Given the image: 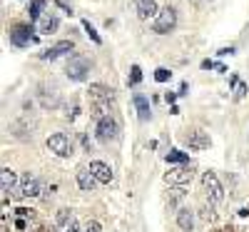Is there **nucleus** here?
I'll return each mask as SVG.
<instances>
[{
    "instance_id": "obj_19",
    "label": "nucleus",
    "mask_w": 249,
    "mask_h": 232,
    "mask_svg": "<svg viewBox=\"0 0 249 232\" xmlns=\"http://www.w3.org/2000/svg\"><path fill=\"white\" fill-rule=\"evenodd\" d=\"M57 25H60V20H57L55 15H45V18L37 23V33H45V35H48V33H55Z\"/></svg>"
},
{
    "instance_id": "obj_1",
    "label": "nucleus",
    "mask_w": 249,
    "mask_h": 232,
    "mask_svg": "<svg viewBox=\"0 0 249 232\" xmlns=\"http://www.w3.org/2000/svg\"><path fill=\"white\" fill-rule=\"evenodd\" d=\"M90 102H92V115L95 117H105V113H110L112 102H115V93L112 88H105V85H90Z\"/></svg>"
},
{
    "instance_id": "obj_17",
    "label": "nucleus",
    "mask_w": 249,
    "mask_h": 232,
    "mask_svg": "<svg viewBox=\"0 0 249 232\" xmlns=\"http://www.w3.org/2000/svg\"><path fill=\"white\" fill-rule=\"evenodd\" d=\"M177 225H179V230H184V232H192V227H195V215H192L187 207L177 210Z\"/></svg>"
},
{
    "instance_id": "obj_14",
    "label": "nucleus",
    "mask_w": 249,
    "mask_h": 232,
    "mask_svg": "<svg viewBox=\"0 0 249 232\" xmlns=\"http://www.w3.org/2000/svg\"><path fill=\"white\" fill-rule=\"evenodd\" d=\"M90 173L97 177V182H110V180H112V170H110V165H105L102 160L90 162Z\"/></svg>"
},
{
    "instance_id": "obj_6",
    "label": "nucleus",
    "mask_w": 249,
    "mask_h": 232,
    "mask_svg": "<svg viewBox=\"0 0 249 232\" xmlns=\"http://www.w3.org/2000/svg\"><path fill=\"white\" fill-rule=\"evenodd\" d=\"M202 185H204V193H207V197H210V202H222V197H224V190H222V185H219V177L214 175V173H204L202 175Z\"/></svg>"
},
{
    "instance_id": "obj_24",
    "label": "nucleus",
    "mask_w": 249,
    "mask_h": 232,
    "mask_svg": "<svg viewBox=\"0 0 249 232\" xmlns=\"http://www.w3.org/2000/svg\"><path fill=\"white\" fill-rule=\"evenodd\" d=\"M212 68H217L219 73H227V68L219 65V62H214V60H202V70H212Z\"/></svg>"
},
{
    "instance_id": "obj_28",
    "label": "nucleus",
    "mask_w": 249,
    "mask_h": 232,
    "mask_svg": "<svg viewBox=\"0 0 249 232\" xmlns=\"http://www.w3.org/2000/svg\"><path fill=\"white\" fill-rule=\"evenodd\" d=\"M182 197H184V193H182V190H172V195H170V205H177Z\"/></svg>"
},
{
    "instance_id": "obj_10",
    "label": "nucleus",
    "mask_w": 249,
    "mask_h": 232,
    "mask_svg": "<svg viewBox=\"0 0 249 232\" xmlns=\"http://www.w3.org/2000/svg\"><path fill=\"white\" fill-rule=\"evenodd\" d=\"M184 142L192 147V150H207L210 147V133H204V130H192V133H187L184 135Z\"/></svg>"
},
{
    "instance_id": "obj_29",
    "label": "nucleus",
    "mask_w": 249,
    "mask_h": 232,
    "mask_svg": "<svg viewBox=\"0 0 249 232\" xmlns=\"http://www.w3.org/2000/svg\"><path fill=\"white\" fill-rule=\"evenodd\" d=\"M85 232H102V227H100V222H88V227H85Z\"/></svg>"
},
{
    "instance_id": "obj_21",
    "label": "nucleus",
    "mask_w": 249,
    "mask_h": 232,
    "mask_svg": "<svg viewBox=\"0 0 249 232\" xmlns=\"http://www.w3.org/2000/svg\"><path fill=\"white\" fill-rule=\"evenodd\" d=\"M187 160H190V155L182 153V150H172L167 155V162H175V165H187Z\"/></svg>"
},
{
    "instance_id": "obj_26",
    "label": "nucleus",
    "mask_w": 249,
    "mask_h": 232,
    "mask_svg": "<svg viewBox=\"0 0 249 232\" xmlns=\"http://www.w3.org/2000/svg\"><path fill=\"white\" fill-rule=\"evenodd\" d=\"M232 85L237 88V97H244L247 95V85H244V82H239L237 77H232Z\"/></svg>"
},
{
    "instance_id": "obj_15",
    "label": "nucleus",
    "mask_w": 249,
    "mask_h": 232,
    "mask_svg": "<svg viewBox=\"0 0 249 232\" xmlns=\"http://www.w3.org/2000/svg\"><path fill=\"white\" fill-rule=\"evenodd\" d=\"M95 185H97V177H95L90 170H85V167H82V170H77V187H80V190H85V193H92Z\"/></svg>"
},
{
    "instance_id": "obj_2",
    "label": "nucleus",
    "mask_w": 249,
    "mask_h": 232,
    "mask_svg": "<svg viewBox=\"0 0 249 232\" xmlns=\"http://www.w3.org/2000/svg\"><path fill=\"white\" fill-rule=\"evenodd\" d=\"M175 28H177V10L167 5L164 10H160V15L155 18L152 30H155L157 35H167V33H172Z\"/></svg>"
},
{
    "instance_id": "obj_4",
    "label": "nucleus",
    "mask_w": 249,
    "mask_h": 232,
    "mask_svg": "<svg viewBox=\"0 0 249 232\" xmlns=\"http://www.w3.org/2000/svg\"><path fill=\"white\" fill-rule=\"evenodd\" d=\"M195 177V167L187 162V165H177V167H170V173L164 175V182L167 185H187V182H192Z\"/></svg>"
},
{
    "instance_id": "obj_7",
    "label": "nucleus",
    "mask_w": 249,
    "mask_h": 232,
    "mask_svg": "<svg viewBox=\"0 0 249 232\" xmlns=\"http://www.w3.org/2000/svg\"><path fill=\"white\" fill-rule=\"evenodd\" d=\"M48 150L55 153L57 157H70L72 155V145L68 140V135H62V133H55L48 137Z\"/></svg>"
},
{
    "instance_id": "obj_8",
    "label": "nucleus",
    "mask_w": 249,
    "mask_h": 232,
    "mask_svg": "<svg viewBox=\"0 0 249 232\" xmlns=\"http://www.w3.org/2000/svg\"><path fill=\"white\" fill-rule=\"evenodd\" d=\"M35 35H33V30L28 28V25H15L13 30H10V43L15 45V48H28L30 43H35Z\"/></svg>"
},
{
    "instance_id": "obj_23",
    "label": "nucleus",
    "mask_w": 249,
    "mask_h": 232,
    "mask_svg": "<svg viewBox=\"0 0 249 232\" xmlns=\"http://www.w3.org/2000/svg\"><path fill=\"white\" fill-rule=\"evenodd\" d=\"M170 77H172V73H170L167 68H157V70H155V80H157V82H167Z\"/></svg>"
},
{
    "instance_id": "obj_20",
    "label": "nucleus",
    "mask_w": 249,
    "mask_h": 232,
    "mask_svg": "<svg viewBox=\"0 0 249 232\" xmlns=\"http://www.w3.org/2000/svg\"><path fill=\"white\" fill-rule=\"evenodd\" d=\"M43 10H45V0H33V3H30V8H28V15H30V20H40Z\"/></svg>"
},
{
    "instance_id": "obj_5",
    "label": "nucleus",
    "mask_w": 249,
    "mask_h": 232,
    "mask_svg": "<svg viewBox=\"0 0 249 232\" xmlns=\"http://www.w3.org/2000/svg\"><path fill=\"white\" fill-rule=\"evenodd\" d=\"M65 73H68V77H70V80L82 82V80L88 77V73H90V62H88L85 58H82V55H72V58L68 60Z\"/></svg>"
},
{
    "instance_id": "obj_18",
    "label": "nucleus",
    "mask_w": 249,
    "mask_h": 232,
    "mask_svg": "<svg viewBox=\"0 0 249 232\" xmlns=\"http://www.w3.org/2000/svg\"><path fill=\"white\" fill-rule=\"evenodd\" d=\"M15 182H18V175L10 170V167H3V173H0V185H3V193H13Z\"/></svg>"
},
{
    "instance_id": "obj_25",
    "label": "nucleus",
    "mask_w": 249,
    "mask_h": 232,
    "mask_svg": "<svg viewBox=\"0 0 249 232\" xmlns=\"http://www.w3.org/2000/svg\"><path fill=\"white\" fill-rule=\"evenodd\" d=\"M82 28H85V30H88V35H90V38H92V40H95V43H97V45H100V43H102V38H100V35H97V30H95V28H92V25H90V23H88V20H85V23H82Z\"/></svg>"
},
{
    "instance_id": "obj_13",
    "label": "nucleus",
    "mask_w": 249,
    "mask_h": 232,
    "mask_svg": "<svg viewBox=\"0 0 249 232\" xmlns=\"http://www.w3.org/2000/svg\"><path fill=\"white\" fill-rule=\"evenodd\" d=\"M135 10H137V15L142 20H150V18H157L160 15L155 0H135Z\"/></svg>"
},
{
    "instance_id": "obj_16",
    "label": "nucleus",
    "mask_w": 249,
    "mask_h": 232,
    "mask_svg": "<svg viewBox=\"0 0 249 232\" xmlns=\"http://www.w3.org/2000/svg\"><path fill=\"white\" fill-rule=\"evenodd\" d=\"M132 102H135V108H137V117H140L142 122H147V120H150V115H152V113H150V100L144 97V95H140V93H137V95L132 97Z\"/></svg>"
},
{
    "instance_id": "obj_30",
    "label": "nucleus",
    "mask_w": 249,
    "mask_h": 232,
    "mask_svg": "<svg viewBox=\"0 0 249 232\" xmlns=\"http://www.w3.org/2000/svg\"><path fill=\"white\" fill-rule=\"evenodd\" d=\"M232 53H234V48H222L219 50V55H232Z\"/></svg>"
},
{
    "instance_id": "obj_12",
    "label": "nucleus",
    "mask_w": 249,
    "mask_h": 232,
    "mask_svg": "<svg viewBox=\"0 0 249 232\" xmlns=\"http://www.w3.org/2000/svg\"><path fill=\"white\" fill-rule=\"evenodd\" d=\"M72 48H75V43H72V40H60V43H55L53 48H48V50H43V53H40V58H43V60H55V58H60V55L70 53Z\"/></svg>"
},
{
    "instance_id": "obj_3",
    "label": "nucleus",
    "mask_w": 249,
    "mask_h": 232,
    "mask_svg": "<svg viewBox=\"0 0 249 232\" xmlns=\"http://www.w3.org/2000/svg\"><path fill=\"white\" fill-rule=\"evenodd\" d=\"M117 133H120V128H117V120H115V117L105 115V117L97 120L95 135H97L100 142H112V140H117Z\"/></svg>"
},
{
    "instance_id": "obj_9",
    "label": "nucleus",
    "mask_w": 249,
    "mask_h": 232,
    "mask_svg": "<svg viewBox=\"0 0 249 232\" xmlns=\"http://www.w3.org/2000/svg\"><path fill=\"white\" fill-rule=\"evenodd\" d=\"M77 220L72 215V210H60V213L55 215V232H77Z\"/></svg>"
},
{
    "instance_id": "obj_22",
    "label": "nucleus",
    "mask_w": 249,
    "mask_h": 232,
    "mask_svg": "<svg viewBox=\"0 0 249 232\" xmlns=\"http://www.w3.org/2000/svg\"><path fill=\"white\" fill-rule=\"evenodd\" d=\"M142 82V70H140V65H132V70H130V85H140Z\"/></svg>"
},
{
    "instance_id": "obj_27",
    "label": "nucleus",
    "mask_w": 249,
    "mask_h": 232,
    "mask_svg": "<svg viewBox=\"0 0 249 232\" xmlns=\"http://www.w3.org/2000/svg\"><path fill=\"white\" fill-rule=\"evenodd\" d=\"M214 210L212 207H202V220H207V222H214Z\"/></svg>"
},
{
    "instance_id": "obj_11",
    "label": "nucleus",
    "mask_w": 249,
    "mask_h": 232,
    "mask_svg": "<svg viewBox=\"0 0 249 232\" xmlns=\"http://www.w3.org/2000/svg\"><path fill=\"white\" fill-rule=\"evenodd\" d=\"M20 195L23 197H37L40 195V182L33 173H25L20 177Z\"/></svg>"
}]
</instances>
